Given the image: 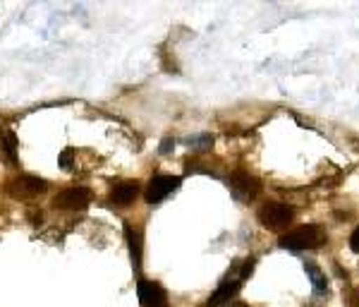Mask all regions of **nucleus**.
I'll return each mask as SVG.
<instances>
[{
  "label": "nucleus",
  "mask_w": 359,
  "mask_h": 307,
  "mask_svg": "<svg viewBox=\"0 0 359 307\" xmlns=\"http://www.w3.org/2000/svg\"><path fill=\"white\" fill-rule=\"evenodd\" d=\"M304 269H306V276L311 279V286H314V295H316V298H326V295H328V279H326V274H323V271L318 269L314 262H306Z\"/></svg>",
  "instance_id": "9d476101"
},
{
  "label": "nucleus",
  "mask_w": 359,
  "mask_h": 307,
  "mask_svg": "<svg viewBox=\"0 0 359 307\" xmlns=\"http://www.w3.org/2000/svg\"><path fill=\"white\" fill-rule=\"evenodd\" d=\"M89 200H91V192L86 188H67V190H62V192L55 197L53 204L60 207V209L82 211V209H86Z\"/></svg>",
  "instance_id": "0eeeda50"
},
{
  "label": "nucleus",
  "mask_w": 359,
  "mask_h": 307,
  "mask_svg": "<svg viewBox=\"0 0 359 307\" xmlns=\"http://www.w3.org/2000/svg\"><path fill=\"white\" fill-rule=\"evenodd\" d=\"M125 228H127V237H130L132 259H135V264L139 269V264H142V230H139V228L132 230V226H125Z\"/></svg>",
  "instance_id": "9b49d317"
},
{
  "label": "nucleus",
  "mask_w": 359,
  "mask_h": 307,
  "mask_svg": "<svg viewBox=\"0 0 359 307\" xmlns=\"http://www.w3.org/2000/svg\"><path fill=\"white\" fill-rule=\"evenodd\" d=\"M0 144H3L5 149H8L10 159H15V152H17V137L13 130H3L0 132Z\"/></svg>",
  "instance_id": "ddd939ff"
},
{
  "label": "nucleus",
  "mask_w": 359,
  "mask_h": 307,
  "mask_svg": "<svg viewBox=\"0 0 359 307\" xmlns=\"http://www.w3.org/2000/svg\"><path fill=\"white\" fill-rule=\"evenodd\" d=\"M137 195H139V185L135 181L115 183L113 190H111V200L120 207H130L132 202L137 200Z\"/></svg>",
  "instance_id": "1a4fd4ad"
},
{
  "label": "nucleus",
  "mask_w": 359,
  "mask_h": 307,
  "mask_svg": "<svg viewBox=\"0 0 359 307\" xmlns=\"http://www.w3.org/2000/svg\"><path fill=\"white\" fill-rule=\"evenodd\" d=\"M192 149H201V152H206V149L213 147V135H194L189 137V140H184Z\"/></svg>",
  "instance_id": "f8f14e48"
},
{
  "label": "nucleus",
  "mask_w": 359,
  "mask_h": 307,
  "mask_svg": "<svg viewBox=\"0 0 359 307\" xmlns=\"http://www.w3.org/2000/svg\"><path fill=\"white\" fill-rule=\"evenodd\" d=\"M230 190H233V195L240 202H252L262 192V181L257 176H252L249 171H235L230 176Z\"/></svg>",
  "instance_id": "39448f33"
},
{
  "label": "nucleus",
  "mask_w": 359,
  "mask_h": 307,
  "mask_svg": "<svg viewBox=\"0 0 359 307\" xmlns=\"http://www.w3.org/2000/svg\"><path fill=\"white\" fill-rule=\"evenodd\" d=\"M350 307H359V288H355L350 295Z\"/></svg>",
  "instance_id": "f3484780"
},
{
  "label": "nucleus",
  "mask_w": 359,
  "mask_h": 307,
  "mask_svg": "<svg viewBox=\"0 0 359 307\" xmlns=\"http://www.w3.org/2000/svg\"><path fill=\"white\" fill-rule=\"evenodd\" d=\"M180 188V176H170V173H156L147 188V202L149 204H158L168 195H172Z\"/></svg>",
  "instance_id": "423d86ee"
},
{
  "label": "nucleus",
  "mask_w": 359,
  "mask_h": 307,
  "mask_svg": "<svg viewBox=\"0 0 359 307\" xmlns=\"http://www.w3.org/2000/svg\"><path fill=\"white\" fill-rule=\"evenodd\" d=\"M175 149V140L172 137H165L163 144H161V154H168V152H172Z\"/></svg>",
  "instance_id": "2eb2a0df"
},
{
  "label": "nucleus",
  "mask_w": 359,
  "mask_h": 307,
  "mask_svg": "<svg viewBox=\"0 0 359 307\" xmlns=\"http://www.w3.org/2000/svg\"><path fill=\"white\" fill-rule=\"evenodd\" d=\"M137 295L142 307H165L168 305V295L163 291V286L156 281H139L137 283Z\"/></svg>",
  "instance_id": "6e6552de"
},
{
  "label": "nucleus",
  "mask_w": 359,
  "mask_h": 307,
  "mask_svg": "<svg viewBox=\"0 0 359 307\" xmlns=\"http://www.w3.org/2000/svg\"><path fill=\"white\" fill-rule=\"evenodd\" d=\"M252 269H254V259H240V262H235L233 269L228 271V276H225V279L218 283L216 291H213L211 300H208V307L230 305V300H235L237 293H240L242 283L252 276Z\"/></svg>",
  "instance_id": "f257e3e1"
},
{
  "label": "nucleus",
  "mask_w": 359,
  "mask_h": 307,
  "mask_svg": "<svg viewBox=\"0 0 359 307\" xmlns=\"http://www.w3.org/2000/svg\"><path fill=\"white\" fill-rule=\"evenodd\" d=\"M350 247H352V252L359 254V226L355 228V233L350 235Z\"/></svg>",
  "instance_id": "dca6fc26"
},
{
  "label": "nucleus",
  "mask_w": 359,
  "mask_h": 307,
  "mask_svg": "<svg viewBox=\"0 0 359 307\" xmlns=\"http://www.w3.org/2000/svg\"><path fill=\"white\" fill-rule=\"evenodd\" d=\"M60 166H62V168H69V166H72V149H65V152H62V156H60Z\"/></svg>",
  "instance_id": "4468645a"
},
{
  "label": "nucleus",
  "mask_w": 359,
  "mask_h": 307,
  "mask_svg": "<svg viewBox=\"0 0 359 307\" xmlns=\"http://www.w3.org/2000/svg\"><path fill=\"white\" fill-rule=\"evenodd\" d=\"M328 235L323 230V226L318 223H306V226H299V228L290 230V233L280 235L278 245L287 252H304V250H316V247L326 245Z\"/></svg>",
  "instance_id": "f03ea898"
},
{
  "label": "nucleus",
  "mask_w": 359,
  "mask_h": 307,
  "mask_svg": "<svg viewBox=\"0 0 359 307\" xmlns=\"http://www.w3.org/2000/svg\"><path fill=\"white\" fill-rule=\"evenodd\" d=\"M294 218V209L283 202H266L259 209V221L269 230H283Z\"/></svg>",
  "instance_id": "7ed1b4c3"
},
{
  "label": "nucleus",
  "mask_w": 359,
  "mask_h": 307,
  "mask_svg": "<svg viewBox=\"0 0 359 307\" xmlns=\"http://www.w3.org/2000/svg\"><path fill=\"white\" fill-rule=\"evenodd\" d=\"M46 190H48V183L36 176H17L8 183V192L13 195L15 200H22V202L36 200V197H41Z\"/></svg>",
  "instance_id": "20e7f679"
},
{
  "label": "nucleus",
  "mask_w": 359,
  "mask_h": 307,
  "mask_svg": "<svg viewBox=\"0 0 359 307\" xmlns=\"http://www.w3.org/2000/svg\"><path fill=\"white\" fill-rule=\"evenodd\" d=\"M235 307H249V305H235Z\"/></svg>",
  "instance_id": "a211bd4d"
}]
</instances>
